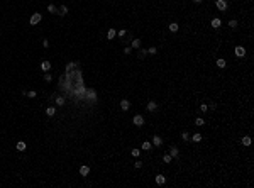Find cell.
Returning a JSON list of instances; mask_svg holds the SVG:
<instances>
[{"mask_svg": "<svg viewBox=\"0 0 254 188\" xmlns=\"http://www.w3.org/2000/svg\"><path fill=\"white\" fill-rule=\"evenodd\" d=\"M191 139H193L195 142H200V141H202V134H198V132H197V134H193V136H191Z\"/></svg>", "mask_w": 254, "mask_h": 188, "instance_id": "cell-21", "label": "cell"}, {"mask_svg": "<svg viewBox=\"0 0 254 188\" xmlns=\"http://www.w3.org/2000/svg\"><path fill=\"white\" fill-rule=\"evenodd\" d=\"M181 139H183V141H188V139H190V134H188V132H183V134H181Z\"/></svg>", "mask_w": 254, "mask_h": 188, "instance_id": "cell-30", "label": "cell"}, {"mask_svg": "<svg viewBox=\"0 0 254 188\" xmlns=\"http://www.w3.org/2000/svg\"><path fill=\"white\" fill-rule=\"evenodd\" d=\"M26 147H27V146H26V142H24V141H19V142H17V146H15L17 151H26Z\"/></svg>", "mask_w": 254, "mask_h": 188, "instance_id": "cell-9", "label": "cell"}, {"mask_svg": "<svg viewBox=\"0 0 254 188\" xmlns=\"http://www.w3.org/2000/svg\"><path fill=\"white\" fill-rule=\"evenodd\" d=\"M48 10H49L51 14H59V10H58V9L53 5V4H49V5H48Z\"/></svg>", "mask_w": 254, "mask_h": 188, "instance_id": "cell-16", "label": "cell"}, {"mask_svg": "<svg viewBox=\"0 0 254 188\" xmlns=\"http://www.w3.org/2000/svg\"><path fill=\"white\" fill-rule=\"evenodd\" d=\"M130 154H132L134 158H137V156L141 154V151H139V149H132V151H130Z\"/></svg>", "mask_w": 254, "mask_h": 188, "instance_id": "cell-28", "label": "cell"}, {"mask_svg": "<svg viewBox=\"0 0 254 188\" xmlns=\"http://www.w3.org/2000/svg\"><path fill=\"white\" fill-rule=\"evenodd\" d=\"M132 48H134V49H139V48H141V41H139V39H134V41H132Z\"/></svg>", "mask_w": 254, "mask_h": 188, "instance_id": "cell-20", "label": "cell"}, {"mask_svg": "<svg viewBox=\"0 0 254 188\" xmlns=\"http://www.w3.org/2000/svg\"><path fill=\"white\" fill-rule=\"evenodd\" d=\"M146 54H147V51H146V49H141V51H139V56H141V58H144Z\"/></svg>", "mask_w": 254, "mask_h": 188, "instance_id": "cell-33", "label": "cell"}, {"mask_svg": "<svg viewBox=\"0 0 254 188\" xmlns=\"http://www.w3.org/2000/svg\"><path fill=\"white\" fill-rule=\"evenodd\" d=\"M169 156H171V158H176V156H178V149H176V147H171Z\"/></svg>", "mask_w": 254, "mask_h": 188, "instance_id": "cell-22", "label": "cell"}, {"mask_svg": "<svg viewBox=\"0 0 254 188\" xmlns=\"http://www.w3.org/2000/svg\"><path fill=\"white\" fill-rule=\"evenodd\" d=\"M215 4H217V9H219V10H225V9H227V2H225V0H217Z\"/></svg>", "mask_w": 254, "mask_h": 188, "instance_id": "cell-6", "label": "cell"}, {"mask_svg": "<svg viewBox=\"0 0 254 188\" xmlns=\"http://www.w3.org/2000/svg\"><path fill=\"white\" fill-rule=\"evenodd\" d=\"M26 95H27L29 98H34V97H37V93H36L34 90H31V91H27V93H26Z\"/></svg>", "mask_w": 254, "mask_h": 188, "instance_id": "cell-25", "label": "cell"}, {"mask_svg": "<svg viewBox=\"0 0 254 188\" xmlns=\"http://www.w3.org/2000/svg\"><path fill=\"white\" fill-rule=\"evenodd\" d=\"M44 80H46V81H51V80H53V76H51L49 73H46V75H44Z\"/></svg>", "mask_w": 254, "mask_h": 188, "instance_id": "cell-32", "label": "cell"}, {"mask_svg": "<svg viewBox=\"0 0 254 188\" xmlns=\"http://www.w3.org/2000/svg\"><path fill=\"white\" fill-rule=\"evenodd\" d=\"M41 70H43L44 73H48V71L51 70V63H49V61H43V63H41Z\"/></svg>", "mask_w": 254, "mask_h": 188, "instance_id": "cell-7", "label": "cell"}, {"mask_svg": "<svg viewBox=\"0 0 254 188\" xmlns=\"http://www.w3.org/2000/svg\"><path fill=\"white\" fill-rule=\"evenodd\" d=\"M156 183H158V185H164V183H166V178H164L163 175H156Z\"/></svg>", "mask_w": 254, "mask_h": 188, "instance_id": "cell-10", "label": "cell"}, {"mask_svg": "<svg viewBox=\"0 0 254 188\" xmlns=\"http://www.w3.org/2000/svg\"><path fill=\"white\" fill-rule=\"evenodd\" d=\"M66 14H68V7H66V5H61V7H59V15H66Z\"/></svg>", "mask_w": 254, "mask_h": 188, "instance_id": "cell-18", "label": "cell"}, {"mask_svg": "<svg viewBox=\"0 0 254 188\" xmlns=\"http://www.w3.org/2000/svg\"><path fill=\"white\" fill-rule=\"evenodd\" d=\"M63 103H65V98H63V97H58V98H56V105H59V107H61Z\"/></svg>", "mask_w": 254, "mask_h": 188, "instance_id": "cell-27", "label": "cell"}, {"mask_svg": "<svg viewBox=\"0 0 254 188\" xmlns=\"http://www.w3.org/2000/svg\"><path fill=\"white\" fill-rule=\"evenodd\" d=\"M242 144H244V146H251V137H249V136H244V137H242Z\"/></svg>", "mask_w": 254, "mask_h": 188, "instance_id": "cell-19", "label": "cell"}, {"mask_svg": "<svg viewBox=\"0 0 254 188\" xmlns=\"http://www.w3.org/2000/svg\"><path fill=\"white\" fill-rule=\"evenodd\" d=\"M151 147H152V146H151V142H147V141H146V142H142V149H144V151H149Z\"/></svg>", "mask_w": 254, "mask_h": 188, "instance_id": "cell-23", "label": "cell"}, {"mask_svg": "<svg viewBox=\"0 0 254 188\" xmlns=\"http://www.w3.org/2000/svg\"><path fill=\"white\" fill-rule=\"evenodd\" d=\"M147 53H149V54H154V53H156V48H149V51H147Z\"/></svg>", "mask_w": 254, "mask_h": 188, "instance_id": "cell-37", "label": "cell"}, {"mask_svg": "<svg viewBox=\"0 0 254 188\" xmlns=\"http://www.w3.org/2000/svg\"><path fill=\"white\" fill-rule=\"evenodd\" d=\"M41 19H43V15L39 14V12H36V14H32V17H31V26H36V24H39L41 22Z\"/></svg>", "mask_w": 254, "mask_h": 188, "instance_id": "cell-1", "label": "cell"}, {"mask_svg": "<svg viewBox=\"0 0 254 188\" xmlns=\"http://www.w3.org/2000/svg\"><path fill=\"white\" fill-rule=\"evenodd\" d=\"M115 36H117V31H115V29H108V32H107V37H108V39H113Z\"/></svg>", "mask_w": 254, "mask_h": 188, "instance_id": "cell-13", "label": "cell"}, {"mask_svg": "<svg viewBox=\"0 0 254 188\" xmlns=\"http://www.w3.org/2000/svg\"><path fill=\"white\" fill-rule=\"evenodd\" d=\"M229 27L236 29V27H237V21H234V19H232V21H229Z\"/></svg>", "mask_w": 254, "mask_h": 188, "instance_id": "cell-26", "label": "cell"}, {"mask_svg": "<svg viewBox=\"0 0 254 188\" xmlns=\"http://www.w3.org/2000/svg\"><path fill=\"white\" fill-rule=\"evenodd\" d=\"M220 24H222V22H220V19H213V21H212V27H215V29H217V27H220Z\"/></svg>", "mask_w": 254, "mask_h": 188, "instance_id": "cell-17", "label": "cell"}, {"mask_svg": "<svg viewBox=\"0 0 254 188\" xmlns=\"http://www.w3.org/2000/svg\"><path fill=\"white\" fill-rule=\"evenodd\" d=\"M85 93H86V98H88V100H97V91H95V90L90 88V90H86Z\"/></svg>", "mask_w": 254, "mask_h": 188, "instance_id": "cell-4", "label": "cell"}, {"mask_svg": "<svg viewBox=\"0 0 254 188\" xmlns=\"http://www.w3.org/2000/svg\"><path fill=\"white\" fill-rule=\"evenodd\" d=\"M217 66H219V68H225V59H222V58L217 59Z\"/></svg>", "mask_w": 254, "mask_h": 188, "instance_id": "cell-24", "label": "cell"}, {"mask_svg": "<svg viewBox=\"0 0 254 188\" xmlns=\"http://www.w3.org/2000/svg\"><path fill=\"white\" fill-rule=\"evenodd\" d=\"M234 53H236V56H237V58H244V56H246V49H244L242 46H237Z\"/></svg>", "mask_w": 254, "mask_h": 188, "instance_id": "cell-3", "label": "cell"}, {"mask_svg": "<svg viewBox=\"0 0 254 188\" xmlns=\"http://www.w3.org/2000/svg\"><path fill=\"white\" fill-rule=\"evenodd\" d=\"M88 173H90V166H81L80 168V175L81 176H88Z\"/></svg>", "mask_w": 254, "mask_h": 188, "instance_id": "cell-8", "label": "cell"}, {"mask_svg": "<svg viewBox=\"0 0 254 188\" xmlns=\"http://www.w3.org/2000/svg\"><path fill=\"white\" fill-rule=\"evenodd\" d=\"M195 124H197V125H198V127H202V125H203V124H205V122H203V119H200V117H198V119H197V120H195Z\"/></svg>", "mask_w": 254, "mask_h": 188, "instance_id": "cell-29", "label": "cell"}, {"mask_svg": "<svg viewBox=\"0 0 254 188\" xmlns=\"http://www.w3.org/2000/svg\"><path fill=\"white\" fill-rule=\"evenodd\" d=\"M129 107H130V103H129V100H125V98H122V100H120V108H122L124 112H127V110H129Z\"/></svg>", "mask_w": 254, "mask_h": 188, "instance_id": "cell-5", "label": "cell"}, {"mask_svg": "<svg viewBox=\"0 0 254 188\" xmlns=\"http://www.w3.org/2000/svg\"><path fill=\"white\" fill-rule=\"evenodd\" d=\"M132 122H134V125H137V127H141V125L144 124V117H142V115H134V119H132Z\"/></svg>", "mask_w": 254, "mask_h": 188, "instance_id": "cell-2", "label": "cell"}, {"mask_svg": "<svg viewBox=\"0 0 254 188\" xmlns=\"http://www.w3.org/2000/svg\"><path fill=\"white\" fill-rule=\"evenodd\" d=\"M168 29H169L171 32H178V29H180V27H178V24H176V22H173V24H169V27H168Z\"/></svg>", "mask_w": 254, "mask_h": 188, "instance_id": "cell-14", "label": "cell"}, {"mask_svg": "<svg viewBox=\"0 0 254 188\" xmlns=\"http://www.w3.org/2000/svg\"><path fill=\"white\" fill-rule=\"evenodd\" d=\"M193 2H195V4H200V2H202V0H193Z\"/></svg>", "mask_w": 254, "mask_h": 188, "instance_id": "cell-39", "label": "cell"}, {"mask_svg": "<svg viewBox=\"0 0 254 188\" xmlns=\"http://www.w3.org/2000/svg\"><path fill=\"white\" fill-rule=\"evenodd\" d=\"M200 110H202V112H207V110H208V105L202 103V105H200Z\"/></svg>", "mask_w": 254, "mask_h": 188, "instance_id": "cell-31", "label": "cell"}, {"mask_svg": "<svg viewBox=\"0 0 254 188\" xmlns=\"http://www.w3.org/2000/svg\"><path fill=\"white\" fill-rule=\"evenodd\" d=\"M163 159H164V163H171V156H169V154H166Z\"/></svg>", "mask_w": 254, "mask_h": 188, "instance_id": "cell-35", "label": "cell"}, {"mask_svg": "<svg viewBox=\"0 0 254 188\" xmlns=\"http://www.w3.org/2000/svg\"><path fill=\"white\" fill-rule=\"evenodd\" d=\"M152 144H154V146H161V144H163V139H161L159 136H154V139H152Z\"/></svg>", "mask_w": 254, "mask_h": 188, "instance_id": "cell-12", "label": "cell"}, {"mask_svg": "<svg viewBox=\"0 0 254 188\" xmlns=\"http://www.w3.org/2000/svg\"><path fill=\"white\" fill-rule=\"evenodd\" d=\"M117 34H119L120 37H124V36L127 34V31H125V29H122V31H119V32H117Z\"/></svg>", "mask_w": 254, "mask_h": 188, "instance_id": "cell-34", "label": "cell"}, {"mask_svg": "<svg viewBox=\"0 0 254 188\" xmlns=\"http://www.w3.org/2000/svg\"><path fill=\"white\" fill-rule=\"evenodd\" d=\"M46 114H48L49 117H53V115L56 114V108H54V107H48V108H46Z\"/></svg>", "mask_w": 254, "mask_h": 188, "instance_id": "cell-15", "label": "cell"}, {"mask_svg": "<svg viewBox=\"0 0 254 188\" xmlns=\"http://www.w3.org/2000/svg\"><path fill=\"white\" fill-rule=\"evenodd\" d=\"M43 46H44V48H48V46H49V43H48V39H44V41H43Z\"/></svg>", "mask_w": 254, "mask_h": 188, "instance_id": "cell-38", "label": "cell"}, {"mask_svg": "<svg viewBox=\"0 0 254 188\" xmlns=\"http://www.w3.org/2000/svg\"><path fill=\"white\" fill-rule=\"evenodd\" d=\"M134 166H135V168H141V166H142V161H135Z\"/></svg>", "mask_w": 254, "mask_h": 188, "instance_id": "cell-36", "label": "cell"}, {"mask_svg": "<svg viewBox=\"0 0 254 188\" xmlns=\"http://www.w3.org/2000/svg\"><path fill=\"white\" fill-rule=\"evenodd\" d=\"M156 108H158V105H156V102H152V100H151V102H147V110H149V112H154Z\"/></svg>", "mask_w": 254, "mask_h": 188, "instance_id": "cell-11", "label": "cell"}]
</instances>
